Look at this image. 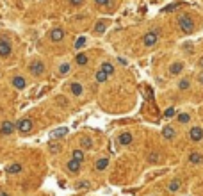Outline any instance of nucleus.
<instances>
[{
	"mask_svg": "<svg viewBox=\"0 0 203 196\" xmlns=\"http://www.w3.org/2000/svg\"><path fill=\"white\" fill-rule=\"evenodd\" d=\"M182 70H183L182 62H175V64L169 66V73H171V75H178V73H182Z\"/></svg>",
	"mask_w": 203,
	"mask_h": 196,
	"instance_id": "16",
	"label": "nucleus"
},
{
	"mask_svg": "<svg viewBox=\"0 0 203 196\" xmlns=\"http://www.w3.org/2000/svg\"><path fill=\"white\" fill-rule=\"evenodd\" d=\"M89 61V57H87V54H79L77 57H75V62L79 64V66H86Z\"/></svg>",
	"mask_w": 203,
	"mask_h": 196,
	"instance_id": "17",
	"label": "nucleus"
},
{
	"mask_svg": "<svg viewBox=\"0 0 203 196\" xmlns=\"http://www.w3.org/2000/svg\"><path fill=\"white\" fill-rule=\"evenodd\" d=\"M66 168H68V171H70V173H79V169H80V162H79V161H75V159H71V161H68Z\"/></svg>",
	"mask_w": 203,
	"mask_h": 196,
	"instance_id": "12",
	"label": "nucleus"
},
{
	"mask_svg": "<svg viewBox=\"0 0 203 196\" xmlns=\"http://www.w3.org/2000/svg\"><path fill=\"white\" fill-rule=\"evenodd\" d=\"M11 50H13L11 43L6 41V39H0V55H2V57H7V55H11Z\"/></svg>",
	"mask_w": 203,
	"mask_h": 196,
	"instance_id": "7",
	"label": "nucleus"
},
{
	"mask_svg": "<svg viewBox=\"0 0 203 196\" xmlns=\"http://www.w3.org/2000/svg\"><path fill=\"white\" fill-rule=\"evenodd\" d=\"M176 6H178V4H171V6H168V7H164V13H168V11H173V9H176Z\"/></svg>",
	"mask_w": 203,
	"mask_h": 196,
	"instance_id": "36",
	"label": "nucleus"
},
{
	"mask_svg": "<svg viewBox=\"0 0 203 196\" xmlns=\"http://www.w3.org/2000/svg\"><path fill=\"white\" fill-rule=\"evenodd\" d=\"M107 164H109V159H107V157H100V159L94 162V169H96V171H103V169L107 168Z\"/></svg>",
	"mask_w": 203,
	"mask_h": 196,
	"instance_id": "11",
	"label": "nucleus"
},
{
	"mask_svg": "<svg viewBox=\"0 0 203 196\" xmlns=\"http://www.w3.org/2000/svg\"><path fill=\"white\" fill-rule=\"evenodd\" d=\"M11 84L16 87V89H25L27 87V80L23 79V77H20V75H16V77H13V80H11Z\"/></svg>",
	"mask_w": 203,
	"mask_h": 196,
	"instance_id": "8",
	"label": "nucleus"
},
{
	"mask_svg": "<svg viewBox=\"0 0 203 196\" xmlns=\"http://www.w3.org/2000/svg\"><path fill=\"white\" fill-rule=\"evenodd\" d=\"M198 80H200V84H203V73L200 75V77H198Z\"/></svg>",
	"mask_w": 203,
	"mask_h": 196,
	"instance_id": "37",
	"label": "nucleus"
},
{
	"mask_svg": "<svg viewBox=\"0 0 203 196\" xmlns=\"http://www.w3.org/2000/svg\"><path fill=\"white\" fill-rule=\"evenodd\" d=\"M178 25H180V31L185 32V34L194 32V21L189 14H180L178 16Z\"/></svg>",
	"mask_w": 203,
	"mask_h": 196,
	"instance_id": "1",
	"label": "nucleus"
},
{
	"mask_svg": "<svg viewBox=\"0 0 203 196\" xmlns=\"http://www.w3.org/2000/svg\"><path fill=\"white\" fill-rule=\"evenodd\" d=\"M29 72H31L32 75H36V77H39V75L45 73V64H43L39 59H34V61L29 64Z\"/></svg>",
	"mask_w": 203,
	"mask_h": 196,
	"instance_id": "2",
	"label": "nucleus"
},
{
	"mask_svg": "<svg viewBox=\"0 0 203 196\" xmlns=\"http://www.w3.org/2000/svg\"><path fill=\"white\" fill-rule=\"evenodd\" d=\"M201 161H203V155L201 153H196V152H194V153L189 155V162H193V164H200Z\"/></svg>",
	"mask_w": 203,
	"mask_h": 196,
	"instance_id": "20",
	"label": "nucleus"
},
{
	"mask_svg": "<svg viewBox=\"0 0 203 196\" xmlns=\"http://www.w3.org/2000/svg\"><path fill=\"white\" fill-rule=\"evenodd\" d=\"M189 137L193 139L194 143L201 141V139H203V128H200V127H193V128L189 130Z\"/></svg>",
	"mask_w": 203,
	"mask_h": 196,
	"instance_id": "6",
	"label": "nucleus"
},
{
	"mask_svg": "<svg viewBox=\"0 0 203 196\" xmlns=\"http://www.w3.org/2000/svg\"><path fill=\"white\" fill-rule=\"evenodd\" d=\"M71 159H75V161H79V162H84V159H86V157H84V152H82V150H73V153H71Z\"/></svg>",
	"mask_w": 203,
	"mask_h": 196,
	"instance_id": "19",
	"label": "nucleus"
},
{
	"mask_svg": "<svg viewBox=\"0 0 203 196\" xmlns=\"http://www.w3.org/2000/svg\"><path fill=\"white\" fill-rule=\"evenodd\" d=\"M178 121H180V123H189V121H191V116H189L187 113L178 114Z\"/></svg>",
	"mask_w": 203,
	"mask_h": 196,
	"instance_id": "26",
	"label": "nucleus"
},
{
	"mask_svg": "<svg viewBox=\"0 0 203 196\" xmlns=\"http://www.w3.org/2000/svg\"><path fill=\"white\" fill-rule=\"evenodd\" d=\"M68 2H70L71 6H77V7H79V6H82L86 0H68Z\"/></svg>",
	"mask_w": 203,
	"mask_h": 196,
	"instance_id": "32",
	"label": "nucleus"
},
{
	"mask_svg": "<svg viewBox=\"0 0 203 196\" xmlns=\"http://www.w3.org/2000/svg\"><path fill=\"white\" fill-rule=\"evenodd\" d=\"M84 45H86V38H79L77 43H75V48H77V50H80V48H84Z\"/></svg>",
	"mask_w": 203,
	"mask_h": 196,
	"instance_id": "29",
	"label": "nucleus"
},
{
	"mask_svg": "<svg viewBox=\"0 0 203 196\" xmlns=\"http://www.w3.org/2000/svg\"><path fill=\"white\" fill-rule=\"evenodd\" d=\"M89 187H91V184H89V182H86V180L77 184V189H89Z\"/></svg>",
	"mask_w": 203,
	"mask_h": 196,
	"instance_id": "31",
	"label": "nucleus"
},
{
	"mask_svg": "<svg viewBox=\"0 0 203 196\" xmlns=\"http://www.w3.org/2000/svg\"><path fill=\"white\" fill-rule=\"evenodd\" d=\"M94 2H96L98 6H109V4H111V0H94Z\"/></svg>",
	"mask_w": 203,
	"mask_h": 196,
	"instance_id": "35",
	"label": "nucleus"
},
{
	"mask_svg": "<svg viewBox=\"0 0 203 196\" xmlns=\"http://www.w3.org/2000/svg\"><path fill=\"white\" fill-rule=\"evenodd\" d=\"M66 134H68V128H59V130H55L52 134V137L55 139V137H61V135H66Z\"/></svg>",
	"mask_w": 203,
	"mask_h": 196,
	"instance_id": "27",
	"label": "nucleus"
},
{
	"mask_svg": "<svg viewBox=\"0 0 203 196\" xmlns=\"http://www.w3.org/2000/svg\"><path fill=\"white\" fill-rule=\"evenodd\" d=\"M50 39L54 43L62 41V39H64V31H62V29H54V31L50 32Z\"/></svg>",
	"mask_w": 203,
	"mask_h": 196,
	"instance_id": "9",
	"label": "nucleus"
},
{
	"mask_svg": "<svg viewBox=\"0 0 203 196\" xmlns=\"http://www.w3.org/2000/svg\"><path fill=\"white\" fill-rule=\"evenodd\" d=\"M159 41V32L157 31H150L144 34V38H142V45L144 46H153V45H157Z\"/></svg>",
	"mask_w": 203,
	"mask_h": 196,
	"instance_id": "3",
	"label": "nucleus"
},
{
	"mask_svg": "<svg viewBox=\"0 0 203 196\" xmlns=\"http://www.w3.org/2000/svg\"><path fill=\"white\" fill-rule=\"evenodd\" d=\"M100 70L103 73H107V77H111L112 73H114V66H112L111 62H103V64L100 66Z\"/></svg>",
	"mask_w": 203,
	"mask_h": 196,
	"instance_id": "18",
	"label": "nucleus"
},
{
	"mask_svg": "<svg viewBox=\"0 0 203 196\" xmlns=\"http://www.w3.org/2000/svg\"><path fill=\"white\" fill-rule=\"evenodd\" d=\"M9 175H18V173H21V164H18V162H14V164L7 166V169H6Z\"/></svg>",
	"mask_w": 203,
	"mask_h": 196,
	"instance_id": "14",
	"label": "nucleus"
},
{
	"mask_svg": "<svg viewBox=\"0 0 203 196\" xmlns=\"http://www.w3.org/2000/svg\"><path fill=\"white\" fill-rule=\"evenodd\" d=\"M200 66H201V68H203V57H201V61H200Z\"/></svg>",
	"mask_w": 203,
	"mask_h": 196,
	"instance_id": "39",
	"label": "nucleus"
},
{
	"mask_svg": "<svg viewBox=\"0 0 203 196\" xmlns=\"http://www.w3.org/2000/svg\"><path fill=\"white\" fill-rule=\"evenodd\" d=\"M0 196H9V194H7L6 191H0Z\"/></svg>",
	"mask_w": 203,
	"mask_h": 196,
	"instance_id": "38",
	"label": "nucleus"
},
{
	"mask_svg": "<svg viewBox=\"0 0 203 196\" xmlns=\"http://www.w3.org/2000/svg\"><path fill=\"white\" fill-rule=\"evenodd\" d=\"M14 130H16V127H14L13 121H4V123L0 125V134L2 135H11Z\"/></svg>",
	"mask_w": 203,
	"mask_h": 196,
	"instance_id": "5",
	"label": "nucleus"
},
{
	"mask_svg": "<svg viewBox=\"0 0 203 196\" xmlns=\"http://www.w3.org/2000/svg\"><path fill=\"white\" fill-rule=\"evenodd\" d=\"M132 134L130 132H123V134H120V137H118V141H120V145L123 146H128L130 143H132Z\"/></svg>",
	"mask_w": 203,
	"mask_h": 196,
	"instance_id": "10",
	"label": "nucleus"
},
{
	"mask_svg": "<svg viewBox=\"0 0 203 196\" xmlns=\"http://www.w3.org/2000/svg\"><path fill=\"white\" fill-rule=\"evenodd\" d=\"M157 159H159V155H157V153H150V157H148V161H150V162H157Z\"/></svg>",
	"mask_w": 203,
	"mask_h": 196,
	"instance_id": "34",
	"label": "nucleus"
},
{
	"mask_svg": "<svg viewBox=\"0 0 203 196\" xmlns=\"http://www.w3.org/2000/svg\"><path fill=\"white\" fill-rule=\"evenodd\" d=\"M189 86H191V82H189V79H182V80L178 82V89H182V91H185V89H189Z\"/></svg>",
	"mask_w": 203,
	"mask_h": 196,
	"instance_id": "24",
	"label": "nucleus"
},
{
	"mask_svg": "<svg viewBox=\"0 0 203 196\" xmlns=\"http://www.w3.org/2000/svg\"><path fill=\"white\" fill-rule=\"evenodd\" d=\"M59 72H61L62 75H64V73H68V72H70V66H68V64H62V66H61V70H59Z\"/></svg>",
	"mask_w": 203,
	"mask_h": 196,
	"instance_id": "33",
	"label": "nucleus"
},
{
	"mask_svg": "<svg viewBox=\"0 0 203 196\" xmlns=\"http://www.w3.org/2000/svg\"><path fill=\"white\" fill-rule=\"evenodd\" d=\"M48 150H50L52 153H59V152H61V145H57V143H52V145L48 146Z\"/></svg>",
	"mask_w": 203,
	"mask_h": 196,
	"instance_id": "28",
	"label": "nucleus"
},
{
	"mask_svg": "<svg viewBox=\"0 0 203 196\" xmlns=\"http://www.w3.org/2000/svg\"><path fill=\"white\" fill-rule=\"evenodd\" d=\"M162 135L166 139H175V137H176V130H175L173 127H166L162 130Z\"/></svg>",
	"mask_w": 203,
	"mask_h": 196,
	"instance_id": "15",
	"label": "nucleus"
},
{
	"mask_svg": "<svg viewBox=\"0 0 203 196\" xmlns=\"http://www.w3.org/2000/svg\"><path fill=\"white\" fill-rule=\"evenodd\" d=\"M80 146L84 148V150H86V148L89 150V148L93 146V141L89 139V137H82V139H80Z\"/></svg>",
	"mask_w": 203,
	"mask_h": 196,
	"instance_id": "22",
	"label": "nucleus"
},
{
	"mask_svg": "<svg viewBox=\"0 0 203 196\" xmlns=\"http://www.w3.org/2000/svg\"><path fill=\"white\" fill-rule=\"evenodd\" d=\"M16 128L20 130L21 134H29L32 130V121L29 118H21L20 121H18V125H16Z\"/></svg>",
	"mask_w": 203,
	"mask_h": 196,
	"instance_id": "4",
	"label": "nucleus"
},
{
	"mask_svg": "<svg viewBox=\"0 0 203 196\" xmlns=\"http://www.w3.org/2000/svg\"><path fill=\"white\" fill-rule=\"evenodd\" d=\"M107 79H109V77H107V73H103L102 70L96 72V82H105Z\"/></svg>",
	"mask_w": 203,
	"mask_h": 196,
	"instance_id": "25",
	"label": "nucleus"
},
{
	"mask_svg": "<svg viewBox=\"0 0 203 196\" xmlns=\"http://www.w3.org/2000/svg\"><path fill=\"white\" fill-rule=\"evenodd\" d=\"M180 186H182V184H180V180H171V182H169V186H168V189H169L171 193H176V191L180 189Z\"/></svg>",
	"mask_w": 203,
	"mask_h": 196,
	"instance_id": "21",
	"label": "nucleus"
},
{
	"mask_svg": "<svg viewBox=\"0 0 203 196\" xmlns=\"http://www.w3.org/2000/svg\"><path fill=\"white\" fill-rule=\"evenodd\" d=\"M105 27H107L105 21H98L96 27H94V32H96V34H102V32H105Z\"/></svg>",
	"mask_w": 203,
	"mask_h": 196,
	"instance_id": "23",
	"label": "nucleus"
},
{
	"mask_svg": "<svg viewBox=\"0 0 203 196\" xmlns=\"http://www.w3.org/2000/svg\"><path fill=\"white\" fill-rule=\"evenodd\" d=\"M70 91L75 96H80L82 93H84V87H82V84H79V82H71L70 84Z\"/></svg>",
	"mask_w": 203,
	"mask_h": 196,
	"instance_id": "13",
	"label": "nucleus"
},
{
	"mask_svg": "<svg viewBox=\"0 0 203 196\" xmlns=\"http://www.w3.org/2000/svg\"><path fill=\"white\" fill-rule=\"evenodd\" d=\"M176 114V111H175V107H169V109H166V113H164V116L166 118H173Z\"/></svg>",
	"mask_w": 203,
	"mask_h": 196,
	"instance_id": "30",
	"label": "nucleus"
}]
</instances>
